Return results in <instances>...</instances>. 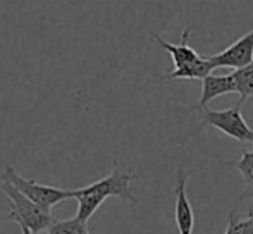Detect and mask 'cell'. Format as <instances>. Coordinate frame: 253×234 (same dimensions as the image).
Here are the masks:
<instances>
[{"label":"cell","instance_id":"cell-1","mask_svg":"<svg viewBox=\"0 0 253 234\" xmlns=\"http://www.w3.org/2000/svg\"><path fill=\"white\" fill-rule=\"evenodd\" d=\"M133 179H136V176H133L131 172L121 171L117 160H114V169L107 177H102V179L95 181L84 188H80V190H74V198L78 200L76 217L88 222L109 196H117L121 200L136 203V198L131 190Z\"/></svg>","mask_w":253,"mask_h":234},{"label":"cell","instance_id":"cell-2","mask_svg":"<svg viewBox=\"0 0 253 234\" xmlns=\"http://www.w3.org/2000/svg\"><path fill=\"white\" fill-rule=\"evenodd\" d=\"M0 186H2L3 193L7 195V198L10 200V210L9 219L14 221L24 222L28 228L31 229L35 234L50 229L55 224L57 219L52 217L50 210L43 208L42 205H38L37 201H33L31 198H28L24 193H21L14 184H10L9 181L0 179Z\"/></svg>","mask_w":253,"mask_h":234},{"label":"cell","instance_id":"cell-3","mask_svg":"<svg viewBox=\"0 0 253 234\" xmlns=\"http://www.w3.org/2000/svg\"><path fill=\"white\" fill-rule=\"evenodd\" d=\"M0 179L9 181V183L14 184L21 193H24L28 198L37 201L38 205H42V207L47 208V210H50L52 207H55L60 201L74 198V190H62V188L40 184L33 179L19 176L12 167H5V171L0 174Z\"/></svg>","mask_w":253,"mask_h":234},{"label":"cell","instance_id":"cell-4","mask_svg":"<svg viewBox=\"0 0 253 234\" xmlns=\"http://www.w3.org/2000/svg\"><path fill=\"white\" fill-rule=\"evenodd\" d=\"M202 122L205 126H212L220 133L227 134L240 143H253V129L247 124L241 114V104L224 111H212V109H202Z\"/></svg>","mask_w":253,"mask_h":234},{"label":"cell","instance_id":"cell-5","mask_svg":"<svg viewBox=\"0 0 253 234\" xmlns=\"http://www.w3.org/2000/svg\"><path fill=\"white\" fill-rule=\"evenodd\" d=\"M212 60V64L217 67H243L247 64L253 62V30L248 31L245 37H241L240 40H236L233 45H229L227 48H224L222 52L209 57Z\"/></svg>","mask_w":253,"mask_h":234},{"label":"cell","instance_id":"cell-6","mask_svg":"<svg viewBox=\"0 0 253 234\" xmlns=\"http://www.w3.org/2000/svg\"><path fill=\"white\" fill-rule=\"evenodd\" d=\"M186 172L183 169H179L176 183V226L179 234H193L195 228V214L186 195Z\"/></svg>","mask_w":253,"mask_h":234},{"label":"cell","instance_id":"cell-7","mask_svg":"<svg viewBox=\"0 0 253 234\" xmlns=\"http://www.w3.org/2000/svg\"><path fill=\"white\" fill-rule=\"evenodd\" d=\"M227 93H236V84H234L233 73L231 74H222V76H217V74H209L202 79V97L198 100L195 111H202L205 109L213 98L220 97V95Z\"/></svg>","mask_w":253,"mask_h":234},{"label":"cell","instance_id":"cell-8","mask_svg":"<svg viewBox=\"0 0 253 234\" xmlns=\"http://www.w3.org/2000/svg\"><path fill=\"white\" fill-rule=\"evenodd\" d=\"M153 40L159 43V47H162L166 52H169L170 57H172V64H174V69H177V67H183L186 66V64L190 62H195L200 55L197 54V52L193 50V48L188 45V37H190V30H186L183 33V41H181L179 45H174V43H169V41L164 40L160 35L157 33H150Z\"/></svg>","mask_w":253,"mask_h":234},{"label":"cell","instance_id":"cell-9","mask_svg":"<svg viewBox=\"0 0 253 234\" xmlns=\"http://www.w3.org/2000/svg\"><path fill=\"white\" fill-rule=\"evenodd\" d=\"M215 66L209 57H198L195 62H190L183 67H177L172 73H167L162 76V81L169 79H203L205 76L212 74Z\"/></svg>","mask_w":253,"mask_h":234},{"label":"cell","instance_id":"cell-10","mask_svg":"<svg viewBox=\"0 0 253 234\" xmlns=\"http://www.w3.org/2000/svg\"><path fill=\"white\" fill-rule=\"evenodd\" d=\"M236 93L240 95V104H245L250 97H253V62L243 67H238L233 73Z\"/></svg>","mask_w":253,"mask_h":234},{"label":"cell","instance_id":"cell-11","mask_svg":"<svg viewBox=\"0 0 253 234\" xmlns=\"http://www.w3.org/2000/svg\"><path fill=\"white\" fill-rule=\"evenodd\" d=\"M48 234H90L84 221L74 217L67 221H55V224L48 229Z\"/></svg>","mask_w":253,"mask_h":234},{"label":"cell","instance_id":"cell-12","mask_svg":"<svg viewBox=\"0 0 253 234\" xmlns=\"http://www.w3.org/2000/svg\"><path fill=\"white\" fill-rule=\"evenodd\" d=\"M236 167L241 172L248 188L253 191V152H243L241 158L236 162Z\"/></svg>","mask_w":253,"mask_h":234},{"label":"cell","instance_id":"cell-13","mask_svg":"<svg viewBox=\"0 0 253 234\" xmlns=\"http://www.w3.org/2000/svg\"><path fill=\"white\" fill-rule=\"evenodd\" d=\"M16 222H17V226L21 228V233H23V234H35L30 228H28L26 224H24V222H19V221H16Z\"/></svg>","mask_w":253,"mask_h":234},{"label":"cell","instance_id":"cell-14","mask_svg":"<svg viewBox=\"0 0 253 234\" xmlns=\"http://www.w3.org/2000/svg\"><path fill=\"white\" fill-rule=\"evenodd\" d=\"M224 234H234V233H233V228H231L229 222H227V229H226V233H224Z\"/></svg>","mask_w":253,"mask_h":234}]
</instances>
